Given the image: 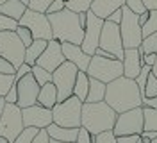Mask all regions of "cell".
<instances>
[{"label": "cell", "mask_w": 157, "mask_h": 143, "mask_svg": "<svg viewBox=\"0 0 157 143\" xmlns=\"http://www.w3.org/2000/svg\"><path fill=\"white\" fill-rule=\"evenodd\" d=\"M104 100L118 114L143 105V95H141V91L137 88L136 79H128L125 75H121V77H118V79H114V81L107 82Z\"/></svg>", "instance_id": "cell-1"}, {"label": "cell", "mask_w": 157, "mask_h": 143, "mask_svg": "<svg viewBox=\"0 0 157 143\" xmlns=\"http://www.w3.org/2000/svg\"><path fill=\"white\" fill-rule=\"evenodd\" d=\"M118 113L111 105L102 102H84L80 113V127H84L91 136H97L105 131H113L116 124Z\"/></svg>", "instance_id": "cell-2"}, {"label": "cell", "mask_w": 157, "mask_h": 143, "mask_svg": "<svg viewBox=\"0 0 157 143\" xmlns=\"http://www.w3.org/2000/svg\"><path fill=\"white\" fill-rule=\"evenodd\" d=\"M52 27V38L61 43H73L80 45L84 39V27L78 22V13L70 9H63L54 14H47Z\"/></svg>", "instance_id": "cell-3"}, {"label": "cell", "mask_w": 157, "mask_h": 143, "mask_svg": "<svg viewBox=\"0 0 157 143\" xmlns=\"http://www.w3.org/2000/svg\"><path fill=\"white\" fill-rule=\"evenodd\" d=\"M82 100L78 97L71 95L63 102H57L52 109V118L54 124L61 127H70V129H78L80 127V113H82Z\"/></svg>", "instance_id": "cell-4"}, {"label": "cell", "mask_w": 157, "mask_h": 143, "mask_svg": "<svg viewBox=\"0 0 157 143\" xmlns=\"http://www.w3.org/2000/svg\"><path fill=\"white\" fill-rule=\"evenodd\" d=\"M86 73L89 77H95V79L107 84V82L123 75V63L120 59H107V57L95 54V56H91Z\"/></svg>", "instance_id": "cell-5"}, {"label": "cell", "mask_w": 157, "mask_h": 143, "mask_svg": "<svg viewBox=\"0 0 157 143\" xmlns=\"http://www.w3.org/2000/svg\"><path fill=\"white\" fill-rule=\"evenodd\" d=\"M23 118H21V107L18 104H9L6 102L2 107L0 114V136L6 138L9 143L16 140L21 131H23Z\"/></svg>", "instance_id": "cell-6"}, {"label": "cell", "mask_w": 157, "mask_h": 143, "mask_svg": "<svg viewBox=\"0 0 157 143\" xmlns=\"http://www.w3.org/2000/svg\"><path fill=\"white\" fill-rule=\"evenodd\" d=\"M123 16L120 22V32H121V41L125 48H139L143 43V29L137 20V14L130 11L127 6L121 7Z\"/></svg>", "instance_id": "cell-7"}, {"label": "cell", "mask_w": 157, "mask_h": 143, "mask_svg": "<svg viewBox=\"0 0 157 143\" xmlns=\"http://www.w3.org/2000/svg\"><path fill=\"white\" fill-rule=\"evenodd\" d=\"M25 50L27 47L21 43L16 30H4L0 32V56L7 59L14 68L25 63Z\"/></svg>", "instance_id": "cell-8"}, {"label": "cell", "mask_w": 157, "mask_h": 143, "mask_svg": "<svg viewBox=\"0 0 157 143\" xmlns=\"http://www.w3.org/2000/svg\"><path fill=\"white\" fill-rule=\"evenodd\" d=\"M77 73H78V68L70 61H64L52 73V82L57 88V102H63L68 97L73 95V86H75Z\"/></svg>", "instance_id": "cell-9"}, {"label": "cell", "mask_w": 157, "mask_h": 143, "mask_svg": "<svg viewBox=\"0 0 157 143\" xmlns=\"http://www.w3.org/2000/svg\"><path fill=\"white\" fill-rule=\"evenodd\" d=\"M98 48H102L105 52H111L120 61L123 59L125 47H123V41H121V32H120V25L118 23L104 20V27H102V32H100Z\"/></svg>", "instance_id": "cell-10"}, {"label": "cell", "mask_w": 157, "mask_h": 143, "mask_svg": "<svg viewBox=\"0 0 157 143\" xmlns=\"http://www.w3.org/2000/svg\"><path fill=\"white\" fill-rule=\"evenodd\" d=\"M145 131L143 127V105L128 109L125 113L116 116V124L113 127L114 136H127V134H141Z\"/></svg>", "instance_id": "cell-11"}, {"label": "cell", "mask_w": 157, "mask_h": 143, "mask_svg": "<svg viewBox=\"0 0 157 143\" xmlns=\"http://www.w3.org/2000/svg\"><path fill=\"white\" fill-rule=\"evenodd\" d=\"M20 25L27 27L32 32L34 39H52V27H50V20L45 13H38L27 7V11L23 13V16L18 22Z\"/></svg>", "instance_id": "cell-12"}, {"label": "cell", "mask_w": 157, "mask_h": 143, "mask_svg": "<svg viewBox=\"0 0 157 143\" xmlns=\"http://www.w3.org/2000/svg\"><path fill=\"white\" fill-rule=\"evenodd\" d=\"M102 27H104V20L93 14V11H88V22L84 25V39H82L80 47L89 56H95V52H97Z\"/></svg>", "instance_id": "cell-13"}, {"label": "cell", "mask_w": 157, "mask_h": 143, "mask_svg": "<svg viewBox=\"0 0 157 143\" xmlns=\"http://www.w3.org/2000/svg\"><path fill=\"white\" fill-rule=\"evenodd\" d=\"M16 88H18V102L16 104L21 109L38 104V95H39L41 86L38 84V81L32 75V72L23 75L21 79H16Z\"/></svg>", "instance_id": "cell-14"}, {"label": "cell", "mask_w": 157, "mask_h": 143, "mask_svg": "<svg viewBox=\"0 0 157 143\" xmlns=\"http://www.w3.org/2000/svg\"><path fill=\"white\" fill-rule=\"evenodd\" d=\"M64 54H63V47H61V41H57L56 38L48 39V45L43 50V54L39 56V59L36 61V65H39L41 68L48 70L50 73H54L63 63H64Z\"/></svg>", "instance_id": "cell-15"}, {"label": "cell", "mask_w": 157, "mask_h": 143, "mask_svg": "<svg viewBox=\"0 0 157 143\" xmlns=\"http://www.w3.org/2000/svg\"><path fill=\"white\" fill-rule=\"evenodd\" d=\"M21 118L25 127H38V129H47L54 118H52V109H47L39 104L29 105L21 109Z\"/></svg>", "instance_id": "cell-16"}, {"label": "cell", "mask_w": 157, "mask_h": 143, "mask_svg": "<svg viewBox=\"0 0 157 143\" xmlns=\"http://www.w3.org/2000/svg\"><path fill=\"white\" fill-rule=\"evenodd\" d=\"M123 75L128 79H136L143 68V52L141 48H125V54H123Z\"/></svg>", "instance_id": "cell-17"}, {"label": "cell", "mask_w": 157, "mask_h": 143, "mask_svg": "<svg viewBox=\"0 0 157 143\" xmlns=\"http://www.w3.org/2000/svg\"><path fill=\"white\" fill-rule=\"evenodd\" d=\"M63 47V54H64V59L73 63L75 66L80 70V72H86L89 66V61H91V56L86 54L80 45H73V43H61Z\"/></svg>", "instance_id": "cell-18"}, {"label": "cell", "mask_w": 157, "mask_h": 143, "mask_svg": "<svg viewBox=\"0 0 157 143\" xmlns=\"http://www.w3.org/2000/svg\"><path fill=\"white\" fill-rule=\"evenodd\" d=\"M125 6V0H93L89 11H93V14H97L98 18L107 20L111 13Z\"/></svg>", "instance_id": "cell-19"}, {"label": "cell", "mask_w": 157, "mask_h": 143, "mask_svg": "<svg viewBox=\"0 0 157 143\" xmlns=\"http://www.w3.org/2000/svg\"><path fill=\"white\" fill-rule=\"evenodd\" d=\"M80 129V127H78ZM78 129H70V127H61L57 124H52L47 127V133L52 140H59V141H71L75 143L77 141V136H78Z\"/></svg>", "instance_id": "cell-20"}, {"label": "cell", "mask_w": 157, "mask_h": 143, "mask_svg": "<svg viewBox=\"0 0 157 143\" xmlns=\"http://www.w3.org/2000/svg\"><path fill=\"white\" fill-rule=\"evenodd\" d=\"M38 104L47 107V109H54V105L57 104V88L52 81L41 86L38 95Z\"/></svg>", "instance_id": "cell-21"}, {"label": "cell", "mask_w": 157, "mask_h": 143, "mask_svg": "<svg viewBox=\"0 0 157 143\" xmlns=\"http://www.w3.org/2000/svg\"><path fill=\"white\" fill-rule=\"evenodd\" d=\"M25 11H27V6L21 0H6L4 4H0V14H6L16 22H20Z\"/></svg>", "instance_id": "cell-22"}, {"label": "cell", "mask_w": 157, "mask_h": 143, "mask_svg": "<svg viewBox=\"0 0 157 143\" xmlns=\"http://www.w3.org/2000/svg\"><path fill=\"white\" fill-rule=\"evenodd\" d=\"M105 88L107 84L98 81L95 77H89V89H88V97L86 102H102L105 97Z\"/></svg>", "instance_id": "cell-23"}, {"label": "cell", "mask_w": 157, "mask_h": 143, "mask_svg": "<svg viewBox=\"0 0 157 143\" xmlns=\"http://www.w3.org/2000/svg\"><path fill=\"white\" fill-rule=\"evenodd\" d=\"M47 45H48L47 39H34L29 47H27V50H25V63L30 65V66L36 65V61H38L39 56L43 54V50L47 48Z\"/></svg>", "instance_id": "cell-24"}, {"label": "cell", "mask_w": 157, "mask_h": 143, "mask_svg": "<svg viewBox=\"0 0 157 143\" xmlns=\"http://www.w3.org/2000/svg\"><path fill=\"white\" fill-rule=\"evenodd\" d=\"M88 89H89V75L86 72H80V70H78L77 79H75V86H73V95L78 97L82 102H86Z\"/></svg>", "instance_id": "cell-25"}, {"label": "cell", "mask_w": 157, "mask_h": 143, "mask_svg": "<svg viewBox=\"0 0 157 143\" xmlns=\"http://www.w3.org/2000/svg\"><path fill=\"white\" fill-rule=\"evenodd\" d=\"M143 127H145V131L157 133V109L143 105Z\"/></svg>", "instance_id": "cell-26"}, {"label": "cell", "mask_w": 157, "mask_h": 143, "mask_svg": "<svg viewBox=\"0 0 157 143\" xmlns=\"http://www.w3.org/2000/svg\"><path fill=\"white\" fill-rule=\"evenodd\" d=\"M39 131L41 129H38V127H23V131L16 136V140L13 143H32Z\"/></svg>", "instance_id": "cell-27"}, {"label": "cell", "mask_w": 157, "mask_h": 143, "mask_svg": "<svg viewBox=\"0 0 157 143\" xmlns=\"http://www.w3.org/2000/svg\"><path fill=\"white\" fill-rule=\"evenodd\" d=\"M139 48L143 54H157V32H152L147 38H143V43Z\"/></svg>", "instance_id": "cell-28"}, {"label": "cell", "mask_w": 157, "mask_h": 143, "mask_svg": "<svg viewBox=\"0 0 157 143\" xmlns=\"http://www.w3.org/2000/svg\"><path fill=\"white\" fill-rule=\"evenodd\" d=\"M66 9L73 11V13H82V11H89L93 0H64Z\"/></svg>", "instance_id": "cell-29"}, {"label": "cell", "mask_w": 157, "mask_h": 143, "mask_svg": "<svg viewBox=\"0 0 157 143\" xmlns=\"http://www.w3.org/2000/svg\"><path fill=\"white\" fill-rule=\"evenodd\" d=\"M32 75L36 77V81H38L39 86L47 84L52 81V73H50L48 70H45V68H41L39 65H32Z\"/></svg>", "instance_id": "cell-30"}, {"label": "cell", "mask_w": 157, "mask_h": 143, "mask_svg": "<svg viewBox=\"0 0 157 143\" xmlns=\"http://www.w3.org/2000/svg\"><path fill=\"white\" fill-rule=\"evenodd\" d=\"M141 29H143V38H147L152 32H157V9L150 11V18Z\"/></svg>", "instance_id": "cell-31"}, {"label": "cell", "mask_w": 157, "mask_h": 143, "mask_svg": "<svg viewBox=\"0 0 157 143\" xmlns=\"http://www.w3.org/2000/svg\"><path fill=\"white\" fill-rule=\"evenodd\" d=\"M16 82V77L9 75V73H0V97H6L11 86Z\"/></svg>", "instance_id": "cell-32"}, {"label": "cell", "mask_w": 157, "mask_h": 143, "mask_svg": "<svg viewBox=\"0 0 157 143\" xmlns=\"http://www.w3.org/2000/svg\"><path fill=\"white\" fill-rule=\"evenodd\" d=\"M143 97H157V77L152 72L148 73V81L147 86H145V91H143Z\"/></svg>", "instance_id": "cell-33"}, {"label": "cell", "mask_w": 157, "mask_h": 143, "mask_svg": "<svg viewBox=\"0 0 157 143\" xmlns=\"http://www.w3.org/2000/svg\"><path fill=\"white\" fill-rule=\"evenodd\" d=\"M150 72H152V66H148V65H143L141 72H139V75L136 77V82H137V88H139L141 95H143V91H145V86H147L148 73H150Z\"/></svg>", "instance_id": "cell-34"}, {"label": "cell", "mask_w": 157, "mask_h": 143, "mask_svg": "<svg viewBox=\"0 0 157 143\" xmlns=\"http://www.w3.org/2000/svg\"><path fill=\"white\" fill-rule=\"evenodd\" d=\"M16 34H18V38L21 39V43H23L25 47H29L30 43L34 41V36H32V32H30L27 27L20 25V23H18V29H16Z\"/></svg>", "instance_id": "cell-35"}, {"label": "cell", "mask_w": 157, "mask_h": 143, "mask_svg": "<svg viewBox=\"0 0 157 143\" xmlns=\"http://www.w3.org/2000/svg\"><path fill=\"white\" fill-rule=\"evenodd\" d=\"M54 0H30L29 2V9L32 11H38V13H45L47 14V9L50 7Z\"/></svg>", "instance_id": "cell-36"}, {"label": "cell", "mask_w": 157, "mask_h": 143, "mask_svg": "<svg viewBox=\"0 0 157 143\" xmlns=\"http://www.w3.org/2000/svg\"><path fill=\"white\" fill-rule=\"evenodd\" d=\"M18 29V22L16 20L9 18L6 14H0V32L4 30H16Z\"/></svg>", "instance_id": "cell-37"}, {"label": "cell", "mask_w": 157, "mask_h": 143, "mask_svg": "<svg viewBox=\"0 0 157 143\" xmlns=\"http://www.w3.org/2000/svg\"><path fill=\"white\" fill-rule=\"evenodd\" d=\"M95 143H116V136L113 131H105L95 136Z\"/></svg>", "instance_id": "cell-38"}, {"label": "cell", "mask_w": 157, "mask_h": 143, "mask_svg": "<svg viewBox=\"0 0 157 143\" xmlns=\"http://www.w3.org/2000/svg\"><path fill=\"white\" fill-rule=\"evenodd\" d=\"M125 6H127L130 11H134L136 14H141L143 11H147L145 4H143V0H125Z\"/></svg>", "instance_id": "cell-39"}, {"label": "cell", "mask_w": 157, "mask_h": 143, "mask_svg": "<svg viewBox=\"0 0 157 143\" xmlns=\"http://www.w3.org/2000/svg\"><path fill=\"white\" fill-rule=\"evenodd\" d=\"M141 134H127V136H116V143H141Z\"/></svg>", "instance_id": "cell-40"}, {"label": "cell", "mask_w": 157, "mask_h": 143, "mask_svg": "<svg viewBox=\"0 0 157 143\" xmlns=\"http://www.w3.org/2000/svg\"><path fill=\"white\" fill-rule=\"evenodd\" d=\"M75 143H95V136H91L84 127H80V129H78L77 141H75Z\"/></svg>", "instance_id": "cell-41"}, {"label": "cell", "mask_w": 157, "mask_h": 143, "mask_svg": "<svg viewBox=\"0 0 157 143\" xmlns=\"http://www.w3.org/2000/svg\"><path fill=\"white\" fill-rule=\"evenodd\" d=\"M0 73H9V75L16 73V68L13 66L7 59H4L2 56H0Z\"/></svg>", "instance_id": "cell-42"}, {"label": "cell", "mask_w": 157, "mask_h": 143, "mask_svg": "<svg viewBox=\"0 0 157 143\" xmlns=\"http://www.w3.org/2000/svg\"><path fill=\"white\" fill-rule=\"evenodd\" d=\"M63 9H66L64 0H54L50 4V7L47 9V14H54V13H59V11H63Z\"/></svg>", "instance_id": "cell-43"}, {"label": "cell", "mask_w": 157, "mask_h": 143, "mask_svg": "<svg viewBox=\"0 0 157 143\" xmlns=\"http://www.w3.org/2000/svg\"><path fill=\"white\" fill-rule=\"evenodd\" d=\"M6 102H9V104H16V102H18V88H16V82L11 86V89L7 91Z\"/></svg>", "instance_id": "cell-44"}, {"label": "cell", "mask_w": 157, "mask_h": 143, "mask_svg": "<svg viewBox=\"0 0 157 143\" xmlns=\"http://www.w3.org/2000/svg\"><path fill=\"white\" fill-rule=\"evenodd\" d=\"M32 72V66L30 65H27V63H21L18 68H16V73H14V77L16 79H21L23 75H27V73H30Z\"/></svg>", "instance_id": "cell-45"}, {"label": "cell", "mask_w": 157, "mask_h": 143, "mask_svg": "<svg viewBox=\"0 0 157 143\" xmlns=\"http://www.w3.org/2000/svg\"><path fill=\"white\" fill-rule=\"evenodd\" d=\"M32 143H50V136H48V133H47V129H41Z\"/></svg>", "instance_id": "cell-46"}, {"label": "cell", "mask_w": 157, "mask_h": 143, "mask_svg": "<svg viewBox=\"0 0 157 143\" xmlns=\"http://www.w3.org/2000/svg\"><path fill=\"white\" fill-rule=\"evenodd\" d=\"M121 16H123V11H121V7H120V9H116L114 13H111L107 20H109V22H113V23H118V25H120V22H121Z\"/></svg>", "instance_id": "cell-47"}, {"label": "cell", "mask_w": 157, "mask_h": 143, "mask_svg": "<svg viewBox=\"0 0 157 143\" xmlns=\"http://www.w3.org/2000/svg\"><path fill=\"white\" fill-rule=\"evenodd\" d=\"M143 105L157 109V97H143Z\"/></svg>", "instance_id": "cell-48"}, {"label": "cell", "mask_w": 157, "mask_h": 143, "mask_svg": "<svg viewBox=\"0 0 157 143\" xmlns=\"http://www.w3.org/2000/svg\"><path fill=\"white\" fill-rule=\"evenodd\" d=\"M155 57H157V54H143V63L148 65V66H154Z\"/></svg>", "instance_id": "cell-49"}, {"label": "cell", "mask_w": 157, "mask_h": 143, "mask_svg": "<svg viewBox=\"0 0 157 143\" xmlns=\"http://www.w3.org/2000/svg\"><path fill=\"white\" fill-rule=\"evenodd\" d=\"M141 138H143V140H150V141H154V140L157 138V133L155 131H143V133H141Z\"/></svg>", "instance_id": "cell-50"}, {"label": "cell", "mask_w": 157, "mask_h": 143, "mask_svg": "<svg viewBox=\"0 0 157 143\" xmlns=\"http://www.w3.org/2000/svg\"><path fill=\"white\" fill-rule=\"evenodd\" d=\"M148 18H150V11H143V13H141V14H137V20H139V23H141V27H143V25H145V23H147L148 22Z\"/></svg>", "instance_id": "cell-51"}, {"label": "cell", "mask_w": 157, "mask_h": 143, "mask_svg": "<svg viewBox=\"0 0 157 143\" xmlns=\"http://www.w3.org/2000/svg\"><path fill=\"white\" fill-rule=\"evenodd\" d=\"M143 4H145V7H147L148 11L157 9V0H143Z\"/></svg>", "instance_id": "cell-52"}, {"label": "cell", "mask_w": 157, "mask_h": 143, "mask_svg": "<svg viewBox=\"0 0 157 143\" xmlns=\"http://www.w3.org/2000/svg\"><path fill=\"white\" fill-rule=\"evenodd\" d=\"M95 54H97V56H102V57H107V59H116L111 52H105V50H102V48H97V52H95Z\"/></svg>", "instance_id": "cell-53"}, {"label": "cell", "mask_w": 157, "mask_h": 143, "mask_svg": "<svg viewBox=\"0 0 157 143\" xmlns=\"http://www.w3.org/2000/svg\"><path fill=\"white\" fill-rule=\"evenodd\" d=\"M152 73L157 77V57H155V63H154V66H152Z\"/></svg>", "instance_id": "cell-54"}, {"label": "cell", "mask_w": 157, "mask_h": 143, "mask_svg": "<svg viewBox=\"0 0 157 143\" xmlns=\"http://www.w3.org/2000/svg\"><path fill=\"white\" fill-rule=\"evenodd\" d=\"M50 143H71V141H59V140H52L50 138Z\"/></svg>", "instance_id": "cell-55"}, {"label": "cell", "mask_w": 157, "mask_h": 143, "mask_svg": "<svg viewBox=\"0 0 157 143\" xmlns=\"http://www.w3.org/2000/svg\"><path fill=\"white\" fill-rule=\"evenodd\" d=\"M6 104V97H0V107Z\"/></svg>", "instance_id": "cell-56"}, {"label": "cell", "mask_w": 157, "mask_h": 143, "mask_svg": "<svg viewBox=\"0 0 157 143\" xmlns=\"http://www.w3.org/2000/svg\"><path fill=\"white\" fill-rule=\"evenodd\" d=\"M0 143H9V141H7L6 138H2V136H0Z\"/></svg>", "instance_id": "cell-57"}, {"label": "cell", "mask_w": 157, "mask_h": 143, "mask_svg": "<svg viewBox=\"0 0 157 143\" xmlns=\"http://www.w3.org/2000/svg\"><path fill=\"white\" fill-rule=\"evenodd\" d=\"M21 2H23V4H25L27 7H29V2H30V0H21Z\"/></svg>", "instance_id": "cell-58"}, {"label": "cell", "mask_w": 157, "mask_h": 143, "mask_svg": "<svg viewBox=\"0 0 157 143\" xmlns=\"http://www.w3.org/2000/svg\"><path fill=\"white\" fill-rule=\"evenodd\" d=\"M141 143H152V141H150V140H143Z\"/></svg>", "instance_id": "cell-59"}, {"label": "cell", "mask_w": 157, "mask_h": 143, "mask_svg": "<svg viewBox=\"0 0 157 143\" xmlns=\"http://www.w3.org/2000/svg\"><path fill=\"white\" fill-rule=\"evenodd\" d=\"M152 143H157V138H155V140H154V141H152Z\"/></svg>", "instance_id": "cell-60"}, {"label": "cell", "mask_w": 157, "mask_h": 143, "mask_svg": "<svg viewBox=\"0 0 157 143\" xmlns=\"http://www.w3.org/2000/svg\"><path fill=\"white\" fill-rule=\"evenodd\" d=\"M4 2H6V0H0V4H4Z\"/></svg>", "instance_id": "cell-61"}, {"label": "cell", "mask_w": 157, "mask_h": 143, "mask_svg": "<svg viewBox=\"0 0 157 143\" xmlns=\"http://www.w3.org/2000/svg\"><path fill=\"white\" fill-rule=\"evenodd\" d=\"M2 107H4V105H2ZM2 107H0V114H2Z\"/></svg>", "instance_id": "cell-62"}]
</instances>
